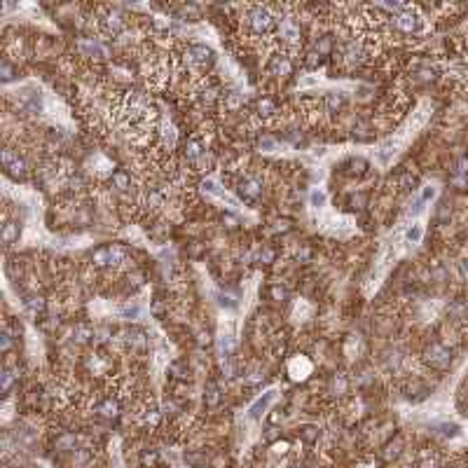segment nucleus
I'll use <instances>...</instances> for the list:
<instances>
[{"label":"nucleus","mask_w":468,"mask_h":468,"mask_svg":"<svg viewBox=\"0 0 468 468\" xmlns=\"http://www.w3.org/2000/svg\"><path fill=\"white\" fill-rule=\"evenodd\" d=\"M426 361L433 365V368H447L452 361V353L447 347L443 344H431V347L426 349Z\"/></svg>","instance_id":"6"},{"label":"nucleus","mask_w":468,"mask_h":468,"mask_svg":"<svg viewBox=\"0 0 468 468\" xmlns=\"http://www.w3.org/2000/svg\"><path fill=\"white\" fill-rule=\"evenodd\" d=\"M206 152H204V146H201L199 140H195V138H190L188 143H185V157L195 164V162H199L201 157H204Z\"/></svg>","instance_id":"17"},{"label":"nucleus","mask_w":468,"mask_h":468,"mask_svg":"<svg viewBox=\"0 0 468 468\" xmlns=\"http://www.w3.org/2000/svg\"><path fill=\"white\" fill-rule=\"evenodd\" d=\"M256 113L260 117H272L274 113H276V103H274L269 96H262L256 101Z\"/></svg>","instance_id":"18"},{"label":"nucleus","mask_w":468,"mask_h":468,"mask_svg":"<svg viewBox=\"0 0 468 468\" xmlns=\"http://www.w3.org/2000/svg\"><path fill=\"white\" fill-rule=\"evenodd\" d=\"M323 103H326V110H328V113H337V110H342L347 105V96H344L342 91H330V94H326Z\"/></svg>","instance_id":"14"},{"label":"nucleus","mask_w":468,"mask_h":468,"mask_svg":"<svg viewBox=\"0 0 468 468\" xmlns=\"http://www.w3.org/2000/svg\"><path fill=\"white\" fill-rule=\"evenodd\" d=\"M0 70H3V80H12V66H10V61H3V66H0Z\"/></svg>","instance_id":"32"},{"label":"nucleus","mask_w":468,"mask_h":468,"mask_svg":"<svg viewBox=\"0 0 468 468\" xmlns=\"http://www.w3.org/2000/svg\"><path fill=\"white\" fill-rule=\"evenodd\" d=\"M96 410L103 417H115L117 412H120V405H117V401H113V398H105V401H101L96 405Z\"/></svg>","instance_id":"23"},{"label":"nucleus","mask_w":468,"mask_h":468,"mask_svg":"<svg viewBox=\"0 0 468 468\" xmlns=\"http://www.w3.org/2000/svg\"><path fill=\"white\" fill-rule=\"evenodd\" d=\"M122 314H124V318H138L140 307L138 304H127V307L122 309Z\"/></svg>","instance_id":"28"},{"label":"nucleus","mask_w":468,"mask_h":468,"mask_svg":"<svg viewBox=\"0 0 468 468\" xmlns=\"http://www.w3.org/2000/svg\"><path fill=\"white\" fill-rule=\"evenodd\" d=\"M0 159H3V166L7 169V173H10V176H14V178H26L28 169H26V162H24L21 157H19L17 152H12V150H3Z\"/></svg>","instance_id":"4"},{"label":"nucleus","mask_w":468,"mask_h":468,"mask_svg":"<svg viewBox=\"0 0 468 468\" xmlns=\"http://www.w3.org/2000/svg\"><path fill=\"white\" fill-rule=\"evenodd\" d=\"M89 337H94V330H91L89 326H85V323H80L78 328L73 330V340L78 342V344H87Z\"/></svg>","instance_id":"24"},{"label":"nucleus","mask_w":468,"mask_h":468,"mask_svg":"<svg viewBox=\"0 0 468 468\" xmlns=\"http://www.w3.org/2000/svg\"><path fill=\"white\" fill-rule=\"evenodd\" d=\"M14 382H17V368H10V365H7L5 370H3V379H0V389H3V393H10V389H12Z\"/></svg>","instance_id":"20"},{"label":"nucleus","mask_w":468,"mask_h":468,"mask_svg":"<svg viewBox=\"0 0 468 468\" xmlns=\"http://www.w3.org/2000/svg\"><path fill=\"white\" fill-rule=\"evenodd\" d=\"M260 260H265V262H272V260H274V253H272V250H269V248H265V250H262V253H260Z\"/></svg>","instance_id":"35"},{"label":"nucleus","mask_w":468,"mask_h":468,"mask_svg":"<svg viewBox=\"0 0 468 468\" xmlns=\"http://www.w3.org/2000/svg\"><path fill=\"white\" fill-rule=\"evenodd\" d=\"M333 47H335V43H333V38H330V35H323L321 40H316V54L318 56L330 54V52H333Z\"/></svg>","instance_id":"26"},{"label":"nucleus","mask_w":468,"mask_h":468,"mask_svg":"<svg viewBox=\"0 0 468 468\" xmlns=\"http://www.w3.org/2000/svg\"><path fill=\"white\" fill-rule=\"evenodd\" d=\"M318 436H321V431H318V426H314V424H307L300 428V440H302V443H309V445L316 443Z\"/></svg>","instance_id":"21"},{"label":"nucleus","mask_w":468,"mask_h":468,"mask_svg":"<svg viewBox=\"0 0 468 468\" xmlns=\"http://www.w3.org/2000/svg\"><path fill=\"white\" fill-rule=\"evenodd\" d=\"M19 234H21V225H19V223H12V220H7L5 225H3V232H0V237H3V241H5L7 246L17 241Z\"/></svg>","instance_id":"16"},{"label":"nucleus","mask_w":468,"mask_h":468,"mask_svg":"<svg viewBox=\"0 0 468 468\" xmlns=\"http://www.w3.org/2000/svg\"><path fill=\"white\" fill-rule=\"evenodd\" d=\"M433 195H436V190H433V188H426L424 190V199H431Z\"/></svg>","instance_id":"37"},{"label":"nucleus","mask_w":468,"mask_h":468,"mask_svg":"<svg viewBox=\"0 0 468 468\" xmlns=\"http://www.w3.org/2000/svg\"><path fill=\"white\" fill-rule=\"evenodd\" d=\"M395 26H398L403 33H417V30H421L424 21H421V17H417V14H412V12H401L395 17Z\"/></svg>","instance_id":"8"},{"label":"nucleus","mask_w":468,"mask_h":468,"mask_svg":"<svg viewBox=\"0 0 468 468\" xmlns=\"http://www.w3.org/2000/svg\"><path fill=\"white\" fill-rule=\"evenodd\" d=\"M220 401H223V393H220V386L218 382H206L204 386V403H206V408H218Z\"/></svg>","instance_id":"13"},{"label":"nucleus","mask_w":468,"mask_h":468,"mask_svg":"<svg viewBox=\"0 0 468 468\" xmlns=\"http://www.w3.org/2000/svg\"><path fill=\"white\" fill-rule=\"evenodd\" d=\"M323 204H326V195H323V192H318V190H314V192H311V206L321 208Z\"/></svg>","instance_id":"29"},{"label":"nucleus","mask_w":468,"mask_h":468,"mask_svg":"<svg viewBox=\"0 0 468 468\" xmlns=\"http://www.w3.org/2000/svg\"><path fill=\"white\" fill-rule=\"evenodd\" d=\"M110 181H113V185H115L117 190H127L129 185H131V176H129L127 171H113L110 173Z\"/></svg>","instance_id":"22"},{"label":"nucleus","mask_w":468,"mask_h":468,"mask_svg":"<svg viewBox=\"0 0 468 468\" xmlns=\"http://www.w3.org/2000/svg\"><path fill=\"white\" fill-rule=\"evenodd\" d=\"M101 26H103V30L108 35H117V33H122V28H124V17H122L117 10L105 12V17L101 19Z\"/></svg>","instance_id":"9"},{"label":"nucleus","mask_w":468,"mask_h":468,"mask_svg":"<svg viewBox=\"0 0 468 468\" xmlns=\"http://www.w3.org/2000/svg\"><path fill=\"white\" fill-rule=\"evenodd\" d=\"M10 347H12V335L5 330L3 337H0V349H3V351H10Z\"/></svg>","instance_id":"31"},{"label":"nucleus","mask_w":468,"mask_h":468,"mask_svg":"<svg viewBox=\"0 0 468 468\" xmlns=\"http://www.w3.org/2000/svg\"><path fill=\"white\" fill-rule=\"evenodd\" d=\"M347 173H351V176H356V173H363V169L368 164H365V159H361V157H356V159H349L347 162Z\"/></svg>","instance_id":"27"},{"label":"nucleus","mask_w":468,"mask_h":468,"mask_svg":"<svg viewBox=\"0 0 468 468\" xmlns=\"http://www.w3.org/2000/svg\"><path fill=\"white\" fill-rule=\"evenodd\" d=\"M146 204H148L150 208H159V206H164V192H159L157 188L148 190V195H146Z\"/></svg>","instance_id":"25"},{"label":"nucleus","mask_w":468,"mask_h":468,"mask_svg":"<svg viewBox=\"0 0 468 468\" xmlns=\"http://www.w3.org/2000/svg\"><path fill=\"white\" fill-rule=\"evenodd\" d=\"M157 452H143V456H140V461H143V466H155L157 463Z\"/></svg>","instance_id":"30"},{"label":"nucleus","mask_w":468,"mask_h":468,"mask_svg":"<svg viewBox=\"0 0 468 468\" xmlns=\"http://www.w3.org/2000/svg\"><path fill=\"white\" fill-rule=\"evenodd\" d=\"M281 38L286 40V43H298L300 40V26L293 21V19H283L281 21Z\"/></svg>","instance_id":"15"},{"label":"nucleus","mask_w":468,"mask_h":468,"mask_svg":"<svg viewBox=\"0 0 468 468\" xmlns=\"http://www.w3.org/2000/svg\"><path fill=\"white\" fill-rule=\"evenodd\" d=\"M239 195H241L243 201H248V204H256V201L262 197V183L258 181V178H253V176L243 178V181L239 183Z\"/></svg>","instance_id":"5"},{"label":"nucleus","mask_w":468,"mask_h":468,"mask_svg":"<svg viewBox=\"0 0 468 468\" xmlns=\"http://www.w3.org/2000/svg\"><path fill=\"white\" fill-rule=\"evenodd\" d=\"M122 340H124V344H127L129 349H146L148 347V335L143 333V330L138 328H131V330H124L122 333Z\"/></svg>","instance_id":"10"},{"label":"nucleus","mask_w":468,"mask_h":468,"mask_svg":"<svg viewBox=\"0 0 468 468\" xmlns=\"http://www.w3.org/2000/svg\"><path fill=\"white\" fill-rule=\"evenodd\" d=\"M274 398H276V391H274V389L265 391V393H262L260 398H258V401L253 403V405H250V410H248V417H250V419H260V417L265 414V410L269 408V403H272Z\"/></svg>","instance_id":"11"},{"label":"nucleus","mask_w":468,"mask_h":468,"mask_svg":"<svg viewBox=\"0 0 468 468\" xmlns=\"http://www.w3.org/2000/svg\"><path fill=\"white\" fill-rule=\"evenodd\" d=\"M122 260H124V250L120 246H101V248H96L91 253V265L98 269L117 267Z\"/></svg>","instance_id":"3"},{"label":"nucleus","mask_w":468,"mask_h":468,"mask_svg":"<svg viewBox=\"0 0 468 468\" xmlns=\"http://www.w3.org/2000/svg\"><path fill=\"white\" fill-rule=\"evenodd\" d=\"M267 70L274 78H286V75L293 73V61L286 54H274L267 63Z\"/></svg>","instance_id":"7"},{"label":"nucleus","mask_w":468,"mask_h":468,"mask_svg":"<svg viewBox=\"0 0 468 468\" xmlns=\"http://www.w3.org/2000/svg\"><path fill=\"white\" fill-rule=\"evenodd\" d=\"M272 298L274 300H286V291H283V288H279V286H274L272 288Z\"/></svg>","instance_id":"34"},{"label":"nucleus","mask_w":468,"mask_h":468,"mask_svg":"<svg viewBox=\"0 0 468 468\" xmlns=\"http://www.w3.org/2000/svg\"><path fill=\"white\" fill-rule=\"evenodd\" d=\"M24 309L28 311L30 316H38V314H43L45 311V300L38 298V295H30V298L24 300Z\"/></svg>","instance_id":"19"},{"label":"nucleus","mask_w":468,"mask_h":468,"mask_svg":"<svg viewBox=\"0 0 468 468\" xmlns=\"http://www.w3.org/2000/svg\"><path fill=\"white\" fill-rule=\"evenodd\" d=\"M78 47L85 56H98V59H101V56H108V49H105L101 43H96L94 38H82L78 43Z\"/></svg>","instance_id":"12"},{"label":"nucleus","mask_w":468,"mask_h":468,"mask_svg":"<svg viewBox=\"0 0 468 468\" xmlns=\"http://www.w3.org/2000/svg\"><path fill=\"white\" fill-rule=\"evenodd\" d=\"M408 239H410V241H419V239H421V227H419V225H414L412 230L408 232Z\"/></svg>","instance_id":"33"},{"label":"nucleus","mask_w":468,"mask_h":468,"mask_svg":"<svg viewBox=\"0 0 468 468\" xmlns=\"http://www.w3.org/2000/svg\"><path fill=\"white\" fill-rule=\"evenodd\" d=\"M246 21H248V28L253 35H267V33H272L276 28V17L267 7H253Z\"/></svg>","instance_id":"1"},{"label":"nucleus","mask_w":468,"mask_h":468,"mask_svg":"<svg viewBox=\"0 0 468 468\" xmlns=\"http://www.w3.org/2000/svg\"><path fill=\"white\" fill-rule=\"evenodd\" d=\"M185 61H188L190 66H197L199 70H211L213 63H215V52L208 45L195 43L185 49Z\"/></svg>","instance_id":"2"},{"label":"nucleus","mask_w":468,"mask_h":468,"mask_svg":"<svg viewBox=\"0 0 468 468\" xmlns=\"http://www.w3.org/2000/svg\"><path fill=\"white\" fill-rule=\"evenodd\" d=\"M459 272H461V276L468 281V260H463V262H459Z\"/></svg>","instance_id":"36"}]
</instances>
